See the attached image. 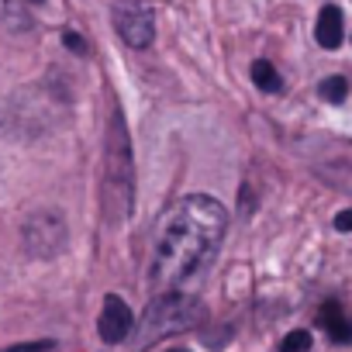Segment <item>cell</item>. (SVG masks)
I'll use <instances>...</instances> for the list:
<instances>
[{
  "label": "cell",
  "instance_id": "6da1fadb",
  "mask_svg": "<svg viewBox=\"0 0 352 352\" xmlns=\"http://www.w3.org/2000/svg\"><path fill=\"white\" fill-rule=\"evenodd\" d=\"M225 232H228V211L221 201L208 194H190L176 201L159 225L155 249L148 259V283L155 290H169L190 280L197 270L211 263Z\"/></svg>",
  "mask_w": 352,
  "mask_h": 352
},
{
  "label": "cell",
  "instance_id": "7a4b0ae2",
  "mask_svg": "<svg viewBox=\"0 0 352 352\" xmlns=\"http://www.w3.org/2000/svg\"><path fill=\"white\" fill-rule=\"evenodd\" d=\"M104 204L111 211V221H121L131 211V204H135V155H131V138H128V128H124L121 111H114L111 131H107Z\"/></svg>",
  "mask_w": 352,
  "mask_h": 352
},
{
  "label": "cell",
  "instance_id": "3957f363",
  "mask_svg": "<svg viewBox=\"0 0 352 352\" xmlns=\"http://www.w3.org/2000/svg\"><path fill=\"white\" fill-rule=\"evenodd\" d=\"M201 321H204V304L197 297L166 290L145 307V314H142V321L135 328V349H148L159 338H169V335H180L187 328H197Z\"/></svg>",
  "mask_w": 352,
  "mask_h": 352
},
{
  "label": "cell",
  "instance_id": "277c9868",
  "mask_svg": "<svg viewBox=\"0 0 352 352\" xmlns=\"http://www.w3.org/2000/svg\"><path fill=\"white\" fill-rule=\"evenodd\" d=\"M114 28L128 49H148L155 38V8L148 0H118Z\"/></svg>",
  "mask_w": 352,
  "mask_h": 352
},
{
  "label": "cell",
  "instance_id": "5b68a950",
  "mask_svg": "<svg viewBox=\"0 0 352 352\" xmlns=\"http://www.w3.org/2000/svg\"><path fill=\"white\" fill-rule=\"evenodd\" d=\"M25 249L32 252V256H38V259H52V256H59L63 252V245H66V221H63V214H56V211H42V214H32L28 221H25Z\"/></svg>",
  "mask_w": 352,
  "mask_h": 352
},
{
  "label": "cell",
  "instance_id": "8992f818",
  "mask_svg": "<svg viewBox=\"0 0 352 352\" xmlns=\"http://www.w3.org/2000/svg\"><path fill=\"white\" fill-rule=\"evenodd\" d=\"M131 328H135L131 307H128L118 294H107V297H104V307H100V318H97L100 338L111 342V345H118V342H124V338L131 335Z\"/></svg>",
  "mask_w": 352,
  "mask_h": 352
},
{
  "label": "cell",
  "instance_id": "52a82bcc",
  "mask_svg": "<svg viewBox=\"0 0 352 352\" xmlns=\"http://www.w3.org/2000/svg\"><path fill=\"white\" fill-rule=\"evenodd\" d=\"M318 324L328 331V338H331L335 345H349V342H352V318L342 311L338 300H324V304H321Z\"/></svg>",
  "mask_w": 352,
  "mask_h": 352
},
{
  "label": "cell",
  "instance_id": "ba28073f",
  "mask_svg": "<svg viewBox=\"0 0 352 352\" xmlns=\"http://www.w3.org/2000/svg\"><path fill=\"white\" fill-rule=\"evenodd\" d=\"M345 38V25H342V11L335 4H324L321 14H318V25H314V42L321 49H338Z\"/></svg>",
  "mask_w": 352,
  "mask_h": 352
},
{
  "label": "cell",
  "instance_id": "9c48e42d",
  "mask_svg": "<svg viewBox=\"0 0 352 352\" xmlns=\"http://www.w3.org/2000/svg\"><path fill=\"white\" fill-rule=\"evenodd\" d=\"M252 80L263 94H280L283 90V80H280V69L270 63V59H256L252 63Z\"/></svg>",
  "mask_w": 352,
  "mask_h": 352
},
{
  "label": "cell",
  "instance_id": "30bf717a",
  "mask_svg": "<svg viewBox=\"0 0 352 352\" xmlns=\"http://www.w3.org/2000/svg\"><path fill=\"white\" fill-rule=\"evenodd\" d=\"M25 4L28 0H0V18H4L11 28H32V18H28V11H25Z\"/></svg>",
  "mask_w": 352,
  "mask_h": 352
},
{
  "label": "cell",
  "instance_id": "8fae6325",
  "mask_svg": "<svg viewBox=\"0 0 352 352\" xmlns=\"http://www.w3.org/2000/svg\"><path fill=\"white\" fill-rule=\"evenodd\" d=\"M318 94H321L328 104H342V100L349 97V80H345V76H328V80H321Z\"/></svg>",
  "mask_w": 352,
  "mask_h": 352
},
{
  "label": "cell",
  "instance_id": "7c38bea8",
  "mask_svg": "<svg viewBox=\"0 0 352 352\" xmlns=\"http://www.w3.org/2000/svg\"><path fill=\"white\" fill-rule=\"evenodd\" d=\"M311 349V331H290L283 342H280V352H307Z\"/></svg>",
  "mask_w": 352,
  "mask_h": 352
},
{
  "label": "cell",
  "instance_id": "4fadbf2b",
  "mask_svg": "<svg viewBox=\"0 0 352 352\" xmlns=\"http://www.w3.org/2000/svg\"><path fill=\"white\" fill-rule=\"evenodd\" d=\"M63 42H66V49H73L76 56H87V42H83L76 32H63Z\"/></svg>",
  "mask_w": 352,
  "mask_h": 352
},
{
  "label": "cell",
  "instance_id": "5bb4252c",
  "mask_svg": "<svg viewBox=\"0 0 352 352\" xmlns=\"http://www.w3.org/2000/svg\"><path fill=\"white\" fill-rule=\"evenodd\" d=\"M56 342H49V338H42V342H28V345H14V349H4V352H49Z\"/></svg>",
  "mask_w": 352,
  "mask_h": 352
},
{
  "label": "cell",
  "instance_id": "9a60e30c",
  "mask_svg": "<svg viewBox=\"0 0 352 352\" xmlns=\"http://www.w3.org/2000/svg\"><path fill=\"white\" fill-rule=\"evenodd\" d=\"M335 228H338V232H352V208L338 211V218H335Z\"/></svg>",
  "mask_w": 352,
  "mask_h": 352
},
{
  "label": "cell",
  "instance_id": "2e32d148",
  "mask_svg": "<svg viewBox=\"0 0 352 352\" xmlns=\"http://www.w3.org/2000/svg\"><path fill=\"white\" fill-rule=\"evenodd\" d=\"M169 352H187V349H169Z\"/></svg>",
  "mask_w": 352,
  "mask_h": 352
},
{
  "label": "cell",
  "instance_id": "e0dca14e",
  "mask_svg": "<svg viewBox=\"0 0 352 352\" xmlns=\"http://www.w3.org/2000/svg\"><path fill=\"white\" fill-rule=\"evenodd\" d=\"M28 4H42V0H28Z\"/></svg>",
  "mask_w": 352,
  "mask_h": 352
}]
</instances>
